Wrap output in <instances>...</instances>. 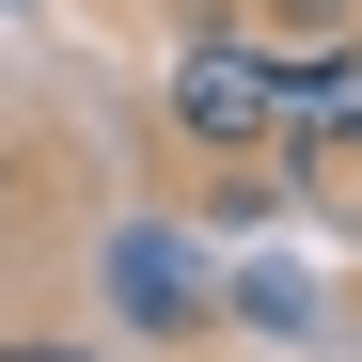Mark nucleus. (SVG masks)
I'll return each instance as SVG.
<instances>
[{
  "label": "nucleus",
  "instance_id": "nucleus-1",
  "mask_svg": "<svg viewBox=\"0 0 362 362\" xmlns=\"http://www.w3.org/2000/svg\"><path fill=\"white\" fill-rule=\"evenodd\" d=\"M173 142L189 158H284V47L205 32L189 64H173Z\"/></svg>",
  "mask_w": 362,
  "mask_h": 362
},
{
  "label": "nucleus",
  "instance_id": "nucleus-2",
  "mask_svg": "<svg viewBox=\"0 0 362 362\" xmlns=\"http://www.w3.org/2000/svg\"><path fill=\"white\" fill-rule=\"evenodd\" d=\"M284 173H362V32L331 47H284Z\"/></svg>",
  "mask_w": 362,
  "mask_h": 362
},
{
  "label": "nucleus",
  "instance_id": "nucleus-3",
  "mask_svg": "<svg viewBox=\"0 0 362 362\" xmlns=\"http://www.w3.org/2000/svg\"><path fill=\"white\" fill-rule=\"evenodd\" d=\"M110 299H127L142 331H205V268L173 252L158 221H142V236H110Z\"/></svg>",
  "mask_w": 362,
  "mask_h": 362
},
{
  "label": "nucleus",
  "instance_id": "nucleus-4",
  "mask_svg": "<svg viewBox=\"0 0 362 362\" xmlns=\"http://www.w3.org/2000/svg\"><path fill=\"white\" fill-rule=\"evenodd\" d=\"M221 315H236V331H315V284H299V268H236Z\"/></svg>",
  "mask_w": 362,
  "mask_h": 362
},
{
  "label": "nucleus",
  "instance_id": "nucleus-5",
  "mask_svg": "<svg viewBox=\"0 0 362 362\" xmlns=\"http://www.w3.org/2000/svg\"><path fill=\"white\" fill-rule=\"evenodd\" d=\"M268 16V47H331V32H362V0H252Z\"/></svg>",
  "mask_w": 362,
  "mask_h": 362
},
{
  "label": "nucleus",
  "instance_id": "nucleus-6",
  "mask_svg": "<svg viewBox=\"0 0 362 362\" xmlns=\"http://www.w3.org/2000/svg\"><path fill=\"white\" fill-rule=\"evenodd\" d=\"M0 362H95V346H0Z\"/></svg>",
  "mask_w": 362,
  "mask_h": 362
},
{
  "label": "nucleus",
  "instance_id": "nucleus-7",
  "mask_svg": "<svg viewBox=\"0 0 362 362\" xmlns=\"http://www.w3.org/2000/svg\"><path fill=\"white\" fill-rule=\"evenodd\" d=\"M346 252H362V189H346Z\"/></svg>",
  "mask_w": 362,
  "mask_h": 362
}]
</instances>
